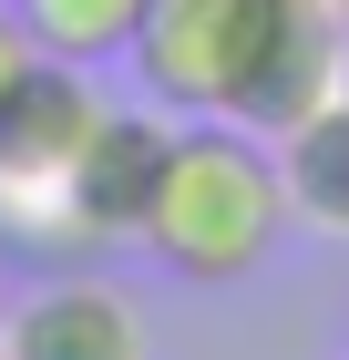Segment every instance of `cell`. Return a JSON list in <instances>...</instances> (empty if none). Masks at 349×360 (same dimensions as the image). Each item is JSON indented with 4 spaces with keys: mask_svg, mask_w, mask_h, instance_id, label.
<instances>
[{
    "mask_svg": "<svg viewBox=\"0 0 349 360\" xmlns=\"http://www.w3.org/2000/svg\"><path fill=\"white\" fill-rule=\"evenodd\" d=\"M288 31H298V0H144L134 72L164 113H216V124L257 134Z\"/></svg>",
    "mask_w": 349,
    "mask_h": 360,
    "instance_id": "obj_2",
    "label": "cell"
},
{
    "mask_svg": "<svg viewBox=\"0 0 349 360\" xmlns=\"http://www.w3.org/2000/svg\"><path fill=\"white\" fill-rule=\"evenodd\" d=\"M11 21H21V41H31L41 62H72V72H93V62L134 52L144 0H11Z\"/></svg>",
    "mask_w": 349,
    "mask_h": 360,
    "instance_id": "obj_7",
    "label": "cell"
},
{
    "mask_svg": "<svg viewBox=\"0 0 349 360\" xmlns=\"http://www.w3.org/2000/svg\"><path fill=\"white\" fill-rule=\"evenodd\" d=\"M164 144H175L164 103H134V113L103 103V124H93L82 155H72V226H82V248H103V237H144V206H154Z\"/></svg>",
    "mask_w": 349,
    "mask_h": 360,
    "instance_id": "obj_4",
    "label": "cell"
},
{
    "mask_svg": "<svg viewBox=\"0 0 349 360\" xmlns=\"http://www.w3.org/2000/svg\"><path fill=\"white\" fill-rule=\"evenodd\" d=\"M339 21H349V11H339Z\"/></svg>",
    "mask_w": 349,
    "mask_h": 360,
    "instance_id": "obj_10",
    "label": "cell"
},
{
    "mask_svg": "<svg viewBox=\"0 0 349 360\" xmlns=\"http://www.w3.org/2000/svg\"><path fill=\"white\" fill-rule=\"evenodd\" d=\"M103 124V93L82 83L72 62L31 52L11 83H0V226L11 237H41V248H82L72 226V155L82 134Z\"/></svg>",
    "mask_w": 349,
    "mask_h": 360,
    "instance_id": "obj_3",
    "label": "cell"
},
{
    "mask_svg": "<svg viewBox=\"0 0 349 360\" xmlns=\"http://www.w3.org/2000/svg\"><path fill=\"white\" fill-rule=\"evenodd\" d=\"M21 62H31V41H21V21H11V0H0V83H11Z\"/></svg>",
    "mask_w": 349,
    "mask_h": 360,
    "instance_id": "obj_8",
    "label": "cell"
},
{
    "mask_svg": "<svg viewBox=\"0 0 349 360\" xmlns=\"http://www.w3.org/2000/svg\"><path fill=\"white\" fill-rule=\"evenodd\" d=\"M319 11H349V0H319Z\"/></svg>",
    "mask_w": 349,
    "mask_h": 360,
    "instance_id": "obj_9",
    "label": "cell"
},
{
    "mask_svg": "<svg viewBox=\"0 0 349 360\" xmlns=\"http://www.w3.org/2000/svg\"><path fill=\"white\" fill-rule=\"evenodd\" d=\"M277 175H288V217H308L319 237H349V93L277 134Z\"/></svg>",
    "mask_w": 349,
    "mask_h": 360,
    "instance_id": "obj_6",
    "label": "cell"
},
{
    "mask_svg": "<svg viewBox=\"0 0 349 360\" xmlns=\"http://www.w3.org/2000/svg\"><path fill=\"white\" fill-rule=\"evenodd\" d=\"M277 237H288L277 144L246 134V124H216V113H185L164 144L154 206H144V248L195 288H237L277 257Z\"/></svg>",
    "mask_w": 349,
    "mask_h": 360,
    "instance_id": "obj_1",
    "label": "cell"
},
{
    "mask_svg": "<svg viewBox=\"0 0 349 360\" xmlns=\"http://www.w3.org/2000/svg\"><path fill=\"white\" fill-rule=\"evenodd\" d=\"M0 360H144V309L103 278H41L0 319Z\"/></svg>",
    "mask_w": 349,
    "mask_h": 360,
    "instance_id": "obj_5",
    "label": "cell"
}]
</instances>
